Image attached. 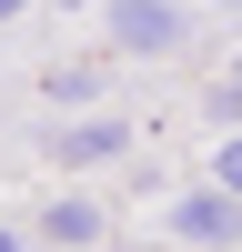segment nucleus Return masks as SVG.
<instances>
[{"instance_id":"8","label":"nucleus","mask_w":242,"mask_h":252,"mask_svg":"<svg viewBox=\"0 0 242 252\" xmlns=\"http://www.w3.org/2000/svg\"><path fill=\"white\" fill-rule=\"evenodd\" d=\"M222 10H242V0H222Z\"/></svg>"},{"instance_id":"3","label":"nucleus","mask_w":242,"mask_h":252,"mask_svg":"<svg viewBox=\"0 0 242 252\" xmlns=\"http://www.w3.org/2000/svg\"><path fill=\"white\" fill-rule=\"evenodd\" d=\"M51 232H60V242H91V232H101V212H91V202H60V212H51Z\"/></svg>"},{"instance_id":"7","label":"nucleus","mask_w":242,"mask_h":252,"mask_svg":"<svg viewBox=\"0 0 242 252\" xmlns=\"http://www.w3.org/2000/svg\"><path fill=\"white\" fill-rule=\"evenodd\" d=\"M10 10H20V0H0V20H10Z\"/></svg>"},{"instance_id":"1","label":"nucleus","mask_w":242,"mask_h":252,"mask_svg":"<svg viewBox=\"0 0 242 252\" xmlns=\"http://www.w3.org/2000/svg\"><path fill=\"white\" fill-rule=\"evenodd\" d=\"M111 40L121 51H182V10L172 0H111Z\"/></svg>"},{"instance_id":"5","label":"nucleus","mask_w":242,"mask_h":252,"mask_svg":"<svg viewBox=\"0 0 242 252\" xmlns=\"http://www.w3.org/2000/svg\"><path fill=\"white\" fill-rule=\"evenodd\" d=\"M222 192L242 202V141H232V152H222Z\"/></svg>"},{"instance_id":"6","label":"nucleus","mask_w":242,"mask_h":252,"mask_svg":"<svg viewBox=\"0 0 242 252\" xmlns=\"http://www.w3.org/2000/svg\"><path fill=\"white\" fill-rule=\"evenodd\" d=\"M0 252H20V232H0Z\"/></svg>"},{"instance_id":"4","label":"nucleus","mask_w":242,"mask_h":252,"mask_svg":"<svg viewBox=\"0 0 242 252\" xmlns=\"http://www.w3.org/2000/svg\"><path fill=\"white\" fill-rule=\"evenodd\" d=\"M212 101H222V111H242V61L222 71V91H212Z\"/></svg>"},{"instance_id":"2","label":"nucleus","mask_w":242,"mask_h":252,"mask_svg":"<svg viewBox=\"0 0 242 252\" xmlns=\"http://www.w3.org/2000/svg\"><path fill=\"white\" fill-rule=\"evenodd\" d=\"M172 232H182V242H232V232H242V202H232V192H182V202H172Z\"/></svg>"}]
</instances>
